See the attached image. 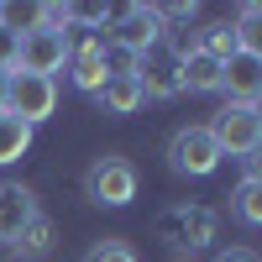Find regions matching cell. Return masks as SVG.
I'll return each mask as SVG.
<instances>
[{
    "instance_id": "cell-1",
    "label": "cell",
    "mask_w": 262,
    "mask_h": 262,
    "mask_svg": "<svg viewBox=\"0 0 262 262\" xmlns=\"http://www.w3.org/2000/svg\"><path fill=\"white\" fill-rule=\"evenodd\" d=\"M84 194H90V205L121 210V205L137 200V168H131L121 152H105V158H95L90 173H84Z\"/></svg>"
},
{
    "instance_id": "cell-2",
    "label": "cell",
    "mask_w": 262,
    "mask_h": 262,
    "mask_svg": "<svg viewBox=\"0 0 262 262\" xmlns=\"http://www.w3.org/2000/svg\"><path fill=\"white\" fill-rule=\"evenodd\" d=\"M168 168L184 179H210L221 168V147H215L210 126H179L168 137Z\"/></svg>"
},
{
    "instance_id": "cell-3",
    "label": "cell",
    "mask_w": 262,
    "mask_h": 262,
    "mask_svg": "<svg viewBox=\"0 0 262 262\" xmlns=\"http://www.w3.org/2000/svg\"><path fill=\"white\" fill-rule=\"evenodd\" d=\"M105 42L111 48H126V53H152L163 42V16H158V6H126V11H116V21L105 27Z\"/></svg>"
},
{
    "instance_id": "cell-4",
    "label": "cell",
    "mask_w": 262,
    "mask_h": 262,
    "mask_svg": "<svg viewBox=\"0 0 262 262\" xmlns=\"http://www.w3.org/2000/svg\"><path fill=\"white\" fill-rule=\"evenodd\" d=\"M210 137H215V147H221V158L231 152V158H247L252 147H262V121H257V111L252 105H221L215 111V121H210Z\"/></svg>"
},
{
    "instance_id": "cell-5",
    "label": "cell",
    "mask_w": 262,
    "mask_h": 262,
    "mask_svg": "<svg viewBox=\"0 0 262 262\" xmlns=\"http://www.w3.org/2000/svg\"><path fill=\"white\" fill-rule=\"evenodd\" d=\"M6 111L11 116H21L32 131L48 121L53 111H58V79H42V74H11V100H6Z\"/></svg>"
},
{
    "instance_id": "cell-6",
    "label": "cell",
    "mask_w": 262,
    "mask_h": 262,
    "mask_svg": "<svg viewBox=\"0 0 262 262\" xmlns=\"http://www.w3.org/2000/svg\"><path fill=\"white\" fill-rule=\"evenodd\" d=\"M21 74H42V79H53L58 69H69V32H58V27H37L21 37V63H16Z\"/></svg>"
},
{
    "instance_id": "cell-7",
    "label": "cell",
    "mask_w": 262,
    "mask_h": 262,
    "mask_svg": "<svg viewBox=\"0 0 262 262\" xmlns=\"http://www.w3.org/2000/svg\"><path fill=\"white\" fill-rule=\"evenodd\" d=\"M137 84H142L147 100H173V95H184V90H179V58L158 42L152 53L137 58Z\"/></svg>"
},
{
    "instance_id": "cell-8",
    "label": "cell",
    "mask_w": 262,
    "mask_h": 262,
    "mask_svg": "<svg viewBox=\"0 0 262 262\" xmlns=\"http://www.w3.org/2000/svg\"><path fill=\"white\" fill-rule=\"evenodd\" d=\"M158 231L168 236L173 247H210L215 242V215L210 210H168L163 221H158Z\"/></svg>"
},
{
    "instance_id": "cell-9",
    "label": "cell",
    "mask_w": 262,
    "mask_h": 262,
    "mask_svg": "<svg viewBox=\"0 0 262 262\" xmlns=\"http://www.w3.org/2000/svg\"><path fill=\"white\" fill-rule=\"evenodd\" d=\"M221 90L231 95V105H252L262 95V63L247 58V53H231L221 63Z\"/></svg>"
},
{
    "instance_id": "cell-10",
    "label": "cell",
    "mask_w": 262,
    "mask_h": 262,
    "mask_svg": "<svg viewBox=\"0 0 262 262\" xmlns=\"http://www.w3.org/2000/svg\"><path fill=\"white\" fill-rule=\"evenodd\" d=\"M32 215H37L32 189H21V184H0V242H16V231L27 226Z\"/></svg>"
},
{
    "instance_id": "cell-11",
    "label": "cell",
    "mask_w": 262,
    "mask_h": 262,
    "mask_svg": "<svg viewBox=\"0 0 262 262\" xmlns=\"http://www.w3.org/2000/svg\"><path fill=\"white\" fill-rule=\"evenodd\" d=\"M179 90H194V95L221 90V58H210L200 48H194L189 58H179Z\"/></svg>"
},
{
    "instance_id": "cell-12",
    "label": "cell",
    "mask_w": 262,
    "mask_h": 262,
    "mask_svg": "<svg viewBox=\"0 0 262 262\" xmlns=\"http://www.w3.org/2000/svg\"><path fill=\"white\" fill-rule=\"evenodd\" d=\"M95 105H100L105 116H137L142 105H147V95H142L137 79H105L100 95H95Z\"/></svg>"
},
{
    "instance_id": "cell-13",
    "label": "cell",
    "mask_w": 262,
    "mask_h": 262,
    "mask_svg": "<svg viewBox=\"0 0 262 262\" xmlns=\"http://www.w3.org/2000/svg\"><path fill=\"white\" fill-rule=\"evenodd\" d=\"M11 247H16V257H27V262H32V257H48V252H53V221L37 210L32 221L16 231V242H11Z\"/></svg>"
},
{
    "instance_id": "cell-14",
    "label": "cell",
    "mask_w": 262,
    "mask_h": 262,
    "mask_svg": "<svg viewBox=\"0 0 262 262\" xmlns=\"http://www.w3.org/2000/svg\"><path fill=\"white\" fill-rule=\"evenodd\" d=\"M27 147H32V126L21 116H11V111H0V168L27 158Z\"/></svg>"
},
{
    "instance_id": "cell-15",
    "label": "cell",
    "mask_w": 262,
    "mask_h": 262,
    "mask_svg": "<svg viewBox=\"0 0 262 262\" xmlns=\"http://www.w3.org/2000/svg\"><path fill=\"white\" fill-rule=\"evenodd\" d=\"M231 27H236V53H247V58L262 63V0L257 6H242V16H236Z\"/></svg>"
},
{
    "instance_id": "cell-16",
    "label": "cell",
    "mask_w": 262,
    "mask_h": 262,
    "mask_svg": "<svg viewBox=\"0 0 262 262\" xmlns=\"http://www.w3.org/2000/svg\"><path fill=\"white\" fill-rule=\"evenodd\" d=\"M194 42H200V53H210V58L226 63V58L236 53V27H231V21H215V27H205Z\"/></svg>"
},
{
    "instance_id": "cell-17",
    "label": "cell",
    "mask_w": 262,
    "mask_h": 262,
    "mask_svg": "<svg viewBox=\"0 0 262 262\" xmlns=\"http://www.w3.org/2000/svg\"><path fill=\"white\" fill-rule=\"evenodd\" d=\"M231 210H236V221H247V226H262V184H247L231 194Z\"/></svg>"
},
{
    "instance_id": "cell-18",
    "label": "cell",
    "mask_w": 262,
    "mask_h": 262,
    "mask_svg": "<svg viewBox=\"0 0 262 262\" xmlns=\"http://www.w3.org/2000/svg\"><path fill=\"white\" fill-rule=\"evenodd\" d=\"M84 262H137V247L121 242V236H105V242H95L84 252Z\"/></svg>"
},
{
    "instance_id": "cell-19",
    "label": "cell",
    "mask_w": 262,
    "mask_h": 262,
    "mask_svg": "<svg viewBox=\"0 0 262 262\" xmlns=\"http://www.w3.org/2000/svg\"><path fill=\"white\" fill-rule=\"evenodd\" d=\"M16 63H21V37L0 27V74H16Z\"/></svg>"
},
{
    "instance_id": "cell-20",
    "label": "cell",
    "mask_w": 262,
    "mask_h": 262,
    "mask_svg": "<svg viewBox=\"0 0 262 262\" xmlns=\"http://www.w3.org/2000/svg\"><path fill=\"white\" fill-rule=\"evenodd\" d=\"M242 173H247V184H262V147H252L242 158Z\"/></svg>"
},
{
    "instance_id": "cell-21",
    "label": "cell",
    "mask_w": 262,
    "mask_h": 262,
    "mask_svg": "<svg viewBox=\"0 0 262 262\" xmlns=\"http://www.w3.org/2000/svg\"><path fill=\"white\" fill-rule=\"evenodd\" d=\"M215 262H257V252H247V247H226Z\"/></svg>"
},
{
    "instance_id": "cell-22",
    "label": "cell",
    "mask_w": 262,
    "mask_h": 262,
    "mask_svg": "<svg viewBox=\"0 0 262 262\" xmlns=\"http://www.w3.org/2000/svg\"><path fill=\"white\" fill-rule=\"evenodd\" d=\"M6 100H11V74H0V111H6Z\"/></svg>"
},
{
    "instance_id": "cell-23",
    "label": "cell",
    "mask_w": 262,
    "mask_h": 262,
    "mask_svg": "<svg viewBox=\"0 0 262 262\" xmlns=\"http://www.w3.org/2000/svg\"><path fill=\"white\" fill-rule=\"evenodd\" d=\"M252 111H257V121H262V95H257V100H252Z\"/></svg>"
}]
</instances>
